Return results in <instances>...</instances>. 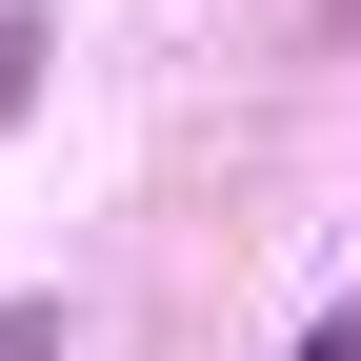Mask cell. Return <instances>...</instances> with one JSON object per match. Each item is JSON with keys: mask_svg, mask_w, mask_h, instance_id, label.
Wrapping results in <instances>:
<instances>
[{"mask_svg": "<svg viewBox=\"0 0 361 361\" xmlns=\"http://www.w3.org/2000/svg\"><path fill=\"white\" fill-rule=\"evenodd\" d=\"M0 361H61V301H0Z\"/></svg>", "mask_w": 361, "mask_h": 361, "instance_id": "cell-2", "label": "cell"}, {"mask_svg": "<svg viewBox=\"0 0 361 361\" xmlns=\"http://www.w3.org/2000/svg\"><path fill=\"white\" fill-rule=\"evenodd\" d=\"M40 61H61V40H40V20H20V0H0V121H20V101H40Z\"/></svg>", "mask_w": 361, "mask_h": 361, "instance_id": "cell-1", "label": "cell"}, {"mask_svg": "<svg viewBox=\"0 0 361 361\" xmlns=\"http://www.w3.org/2000/svg\"><path fill=\"white\" fill-rule=\"evenodd\" d=\"M301 361H361V322H322V341H301Z\"/></svg>", "mask_w": 361, "mask_h": 361, "instance_id": "cell-3", "label": "cell"}]
</instances>
